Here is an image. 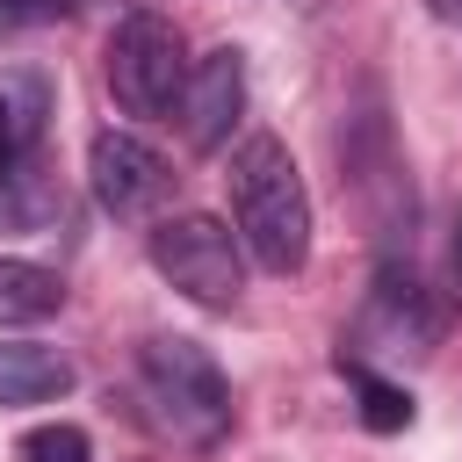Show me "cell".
<instances>
[{
	"mask_svg": "<svg viewBox=\"0 0 462 462\" xmlns=\"http://www.w3.org/2000/svg\"><path fill=\"white\" fill-rule=\"evenodd\" d=\"M231 238L238 253H253L267 274H296L310 260V195H303V173L289 159V144L274 130H253L238 152H231Z\"/></svg>",
	"mask_w": 462,
	"mask_h": 462,
	"instance_id": "cell-1",
	"label": "cell"
},
{
	"mask_svg": "<svg viewBox=\"0 0 462 462\" xmlns=\"http://www.w3.org/2000/svg\"><path fill=\"white\" fill-rule=\"evenodd\" d=\"M137 375H144V397L159 411V426L173 440H195V448H217L231 433V383L224 368L209 361V346L195 339H144L137 354Z\"/></svg>",
	"mask_w": 462,
	"mask_h": 462,
	"instance_id": "cell-2",
	"label": "cell"
},
{
	"mask_svg": "<svg viewBox=\"0 0 462 462\" xmlns=\"http://www.w3.org/2000/svg\"><path fill=\"white\" fill-rule=\"evenodd\" d=\"M101 72H108V94L130 108V116H166L180 101V79H188V51H180V29L152 7L123 14L108 29V51H101Z\"/></svg>",
	"mask_w": 462,
	"mask_h": 462,
	"instance_id": "cell-3",
	"label": "cell"
},
{
	"mask_svg": "<svg viewBox=\"0 0 462 462\" xmlns=\"http://www.w3.org/2000/svg\"><path fill=\"white\" fill-rule=\"evenodd\" d=\"M152 267L188 296V303H202V310H231L238 296H245V253H238V238H231V224H217V217H166L159 231H152Z\"/></svg>",
	"mask_w": 462,
	"mask_h": 462,
	"instance_id": "cell-4",
	"label": "cell"
},
{
	"mask_svg": "<svg viewBox=\"0 0 462 462\" xmlns=\"http://www.w3.org/2000/svg\"><path fill=\"white\" fill-rule=\"evenodd\" d=\"M87 180H94V202L108 217H152L166 195H173V166L159 144H144L137 130H101L87 144Z\"/></svg>",
	"mask_w": 462,
	"mask_h": 462,
	"instance_id": "cell-5",
	"label": "cell"
},
{
	"mask_svg": "<svg viewBox=\"0 0 462 462\" xmlns=\"http://www.w3.org/2000/svg\"><path fill=\"white\" fill-rule=\"evenodd\" d=\"M238 116H245V58L224 43V51L195 58L188 79H180V137H188V152H217L238 130Z\"/></svg>",
	"mask_w": 462,
	"mask_h": 462,
	"instance_id": "cell-6",
	"label": "cell"
},
{
	"mask_svg": "<svg viewBox=\"0 0 462 462\" xmlns=\"http://www.w3.org/2000/svg\"><path fill=\"white\" fill-rule=\"evenodd\" d=\"M361 339H383V354H426L440 339V303L426 296V282L411 267H383L361 310Z\"/></svg>",
	"mask_w": 462,
	"mask_h": 462,
	"instance_id": "cell-7",
	"label": "cell"
},
{
	"mask_svg": "<svg viewBox=\"0 0 462 462\" xmlns=\"http://www.w3.org/2000/svg\"><path fill=\"white\" fill-rule=\"evenodd\" d=\"M43 116H51V87L36 72L0 79V188H22L29 180V159L43 144Z\"/></svg>",
	"mask_w": 462,
	"mask_h": 462,
	"instance_id": "cell-8",
	"label": "cell"
},
{
	"mask_svg": "<svg viewBox=\"0 0 462 462\" xmlns=\"http://www.w3.org/2000/svg\"><path fill=\"white\" fill-rule=\"evenodd\" d=\"M72 390V361L43 339H0V404H51Z\"/></svg>",
	"mask_w": 462,
	"mask_h": 462,
	"instance_id": "cell-9",
	"label": "cell"
},
{
	"mask_svg": "<svg viewBox=\"0 0 462 462\" xmlns=\"http://www.w3.org/2000/svg\"><path fill=\"white\" fill-rule=\"evenodd\" d=\"M65 303V282L36 260H0V325H36Z\"/></svg>",
	"mask_w": 462,
	"mask_h": 462,
	"instance_id": "cell-10",
	"label": "cell"
},
{
	"mask_svg": "<svg viewBox=\"0 0 462 462\" xmlns=\"http://www.w3.org/2000/svg\"><path fill=\"white\" fill-rule=\"evenodd\" d=\"M339 368H346V383H354V397H361V426H368V433H404V426H411V397H404L397 383H383L375 368H361V361H346V354H339Z\"/></svg>",
	"mask_w": 462,
	"mask_h": 462,
	"instance_id": "cell-11",
	"label": "cell"
},
{
	"mask_svg": "<svg viewBox=\"0 0 462 462\" xmlns=\"http://www.w3.org/2000/svg\"><path fill=\"white\" fill-rule=\"evenodd\" d=\"M22 462H94V440L79 433V426H36V433H22Z\"/></svg>",
	"mask_w": 462,
	"mask_h": 462,
	"instance_id": "cell-12",
	"label": "cell"
},
{
	"mask_svg": "<svg viewBox=\"0 0 462 462\" xmlns=\"http://www.w3.org/2000/svg\"><path fill=\"white\" fill-rule=\"evenodd\" d=\"M72 14V0H0V22H58Z\"/></svg>",
	"mask_w": 462,
	"mask_h": 462,
	"instance_id": "cell-13",
	"label": "cell"
},
{
	"mask_svg": "<svg viewBox=\"0 0 462 462\" xmlns=\"http://www.w3.org/2000/svg\"><path fill=\"white\" fill-rule=\"evenodd\" d=\"M426 7H433V14H462V0H426Z\"/></svg>",
	"mask_w": 462,
	"mask_h": 462,
	"instance_id": "cell-14",
	"label": "cell"
},
{
	"mask_svg": "<svg viewBox=\"0 0 462 462\" xmlns=\"http://www.w3.org/2000/svg\"><path fill=\"white\" fill-rule=\"evenodd\" d=\"M0 29H7V22H0Z\"/></svg>",
	"mask_w": 462,
	"mask_h": 462,
	"instance_id": "cell-15",
	"label": "cell"
}]
</instances>
